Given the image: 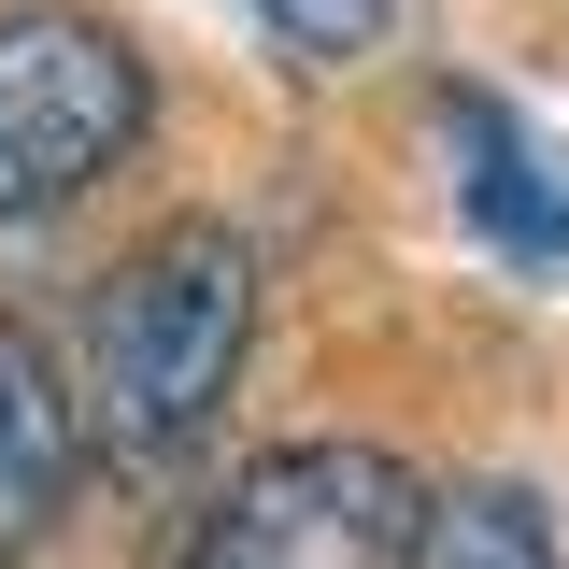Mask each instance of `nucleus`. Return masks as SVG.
Here are the masks:
<instances>
[{
  "label": "nucleus",
  "instance_id": "f257e3e1",
  "mask_svg": "<svg viewBox=\"0 0 569 569\" xmlns=\"http://www.w3.org/2000/svg\"><path fill=\"white\" fill-rule=\"evenodd\" d=\"M242 342H257V257H242V228H157L129 242L100 299H86V427L114 441V456H186L213 413H228V385H242Z\"/></svg>",
  "mask_w": 569,
  "mask_h": 569
},
{
  "label": "nucleus",
  "instance_id": "f03ea898",
  "mask_svg": "<svg viewBox=\"0 0 569 569\" xmlns=\"http://www.w3.org/2000/svg\"><path fill=\"white\" fill-rule=\"evenodd\" d=\"M142 142V43L100 14H0V228L71 213Z\"/></svg>",
  "mask_w": 569,
  "mask_h": 569
},
{
  "label": "nucleus",
  "instance_id": "20e7f679",
  "mask_svg": "<svg viewBox=\"0 0 569 569\" xmlns=\"http://www.w3.org/2000/svg\"><path fill=\"white\" fill-rule=\"evenodd\" d=\"M86 441H100L86 427V385L0 313V556H43L58 541L71 485H86Z\"/></svg>",
  "mask_w": 569,
  "mask_h": 569
},
{
  "label": "nucleus",
  "instance_id": "7ed1b4c3",
  "mask_svg": "<svg viewBox=\"0 0 569 569\" xmlns=\"http://www.w3.org/2000/svg\"><path fill=\"white\" fill-rule=\"evenodd\" d=\"M427 485L385 441H284L200 512L186 569H413Z\"/></svg>",
  "mask_w": 569,
  "mask_h": 569
},
{
  "label": "nucleus",
  "instance_id": "423d86ee",
  "mask_svg": "<svg viewBox=\"0 0 569 569\" xmlns=\"http://www.w3.org/2000/svg\"><path fill=\"white\" fill-rule=\"evenodd\" d=\"M413 569H569V556H556V512L527 485H441Z\"/></svg>",
  "mask_w": 569,
  "mask_h": 569
},
{
  "label": "nucleus",
  "instance_id": "0eeeda50",
  "mask_svg": "<svg viewBox=\"0 0 569 569\" xmlns=\"http://www.w3.org/2000/svg\"><path fill=\"white\" fill-rule=\"evenodd\" d=\"M257 29H271L284 58L342 71V58H385V29H399V0H242Z\"/></svg>",
  "mask_w": 569,
  "mask_h": 569
},
{
  "label": "nucleus",
  "instance_id": "39448f33",
  "mask_svg": "<svg viewBox=\"0 0 569 569\" xmlns=\"http://www.w3.org/2000/svg\"><path fill=\"white\" fill-rule=\"evenodd\" d=\"M441 157H456V200H470V228H485L498 257H527V271H556L569 257V186H556V157L512 129L498 100H441Z\"/></svg>",
  "mask_w": 569,
  "mask_h": 569
}]
</instances>
